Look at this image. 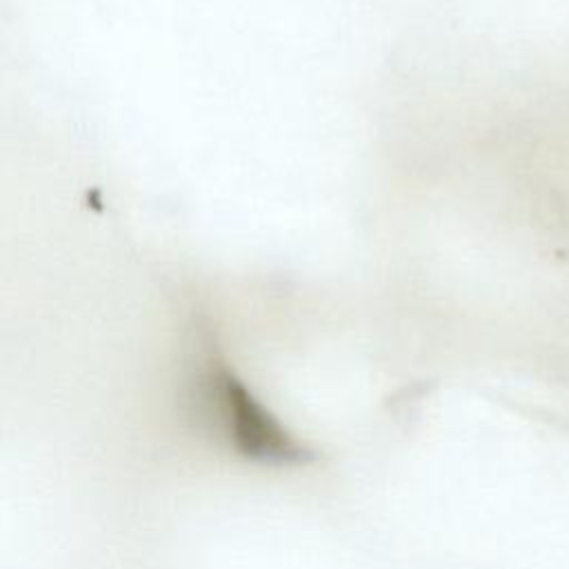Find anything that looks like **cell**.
Returning <instances> with one entry per match:
<instances>
[{
    "label": "cell",
    "instance_id": "cell-1",
    "mask_svg": "<svg viewBox=\"0 0 569 569\" xmlns=\"http://www.w3.org/2000/svg\"><path fill=\"white\" fill-rule=\"evenodd\" d=\"M187 391L196 425L236 458L260 467H302L318 458L209 345L196 356Z\"/></svg>",
    "mask_w": 569,
    "mask_h": 569
}]
</instances>
